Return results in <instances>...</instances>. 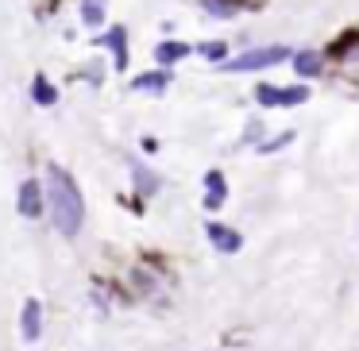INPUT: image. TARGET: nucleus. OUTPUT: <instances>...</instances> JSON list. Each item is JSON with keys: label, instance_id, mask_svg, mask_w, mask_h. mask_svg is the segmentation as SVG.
<instances>
[{"label": "nucleus", "instance_id": "obj_1", "mask_svg": "<svg viewBox=\"0 0 359 351\" xmlns=\"http://www.w3.org/2000/svg\"><path fill=\"white\" fill-rule=\"evenodd\" d=\"M47 209L55 216V228L62 235H78L81 220H86V201H81L74 178L62 170V166H50L47 170Z\"/></svg>", "mask_w": 359, "mask_h": 351}, {"label": "nucleus", "instance_id": "obj_2", "mask_svg": "<svg viewBox=\"0 0 359 351\" xmlns=\"http://www.w3.org/2000/svg\"><path fill=\"white\" fill-rule=\"evenodd\" d=\"M290 50L286 47H263V50H248V55L232 58L228 62V70L232 74H248V70H266V66H278L282 58H286Z\"/></svg>", "mask_w": 359, "mask_h": 351}, {"label": "nucleus", "instance_id": "obj_3", "mask_svg": "<svg viewBox=\"0 0 359 351\" xmlns=\"http://www.w3.org/2000/svg\"><path fill=\"white\" fill-rule=\"evenodd\" d=\"M305 97H309V89H305V85H294V89L259 85V89H255V101L266 104V109H294V104H302Z\"/></svg>", "mask_w": 359, "mask_h": 351}, {"label": "nucleus", "instance_id": "obj_4", "mask_svg": "<svg viewBox=\"0 0 359 351\" xmlns=\"http://www.w3.org/2000/svg\"><path fill=\"white\" fill-rule=\"evenodd\" d=\"M43 309H39V301L35 297H27L24 301V317H20V332H24V340L32 343V340H39V332H43Z\"/></svg>", "mask_w": 359, "mask_h": 351}, {"label": "nucleus", "instance_id": "obj_5", "mask_svg": "<svg viewBox=\"0 0 359 351\" xmlns=\"http://www.w3.org/2000/svg\"><path fill=\"white\" fill-rule=\"evenodd\" d=\"M20 212H24V216H39V212H43L39 181H24V186H20Z\"/></svg>", "mask_w": 359, "mask_h": 351}, {"label": "nucleus", "instance_id": "obj_6", "mask_svg": "<svg viewBox=\"0 0 359 351\" xmlns=\"http://www.w3.org/2000/svg\"><path fill=\"white\" fill-rule=\"evenodd\" d=\"M209 240H212V247H220V251H240V235L236 232H228L224 224H209Z\"/></svg>", "mask_w": 359, "mask_h": 351}, {"label": "nucleus", "instance_id": "obj_7", "mask_svg": "<svg viewBox=\"0 0 359 351\" xmlns=\"http://www.w3.org/2000/svg\"><path fill=\"white\" fill-rule=\"evenodd\" d=\"M294 70L302 74V78H317V74H320L317 50H302V55H294Z\"/></svg>", "mask_w": 359, "mask_h": 351}, {"label": "nucleus", "instance_id": "obj_8", "mask_svg": "<svg viewBox=\"0 0 359 351\" xmlns=\"http://www.w3.org/2000/svg\"><path fill=\"white\" fill-rule=\"evenodd\" d=\"M205 181H209V197H205V205H209V209H220V205H224V193H228V189H224V178L212 170Z\"/></svg>", "mask_w": 359, "mask_h": 351}, {"label": "nucleus", "instance_id": "obj_9", "mask_svg": "<svg viewBox=\"0 0 359 351\" xmlns=\"http://www.w3.org/2000/svg\"><path fill=\"white\" fill-rule=\"evenodd\" d=\"M104 43L112 47V55H116V70H124L128 66V50H124V27H116V32L104 35Z\"/></svg>", "mask_w": 359, "mask_h": 351}, {"label": "nucleus", "instance_id": "obj_10", "mask_svg": "<svg viewBox=\"0 0 359 351\" xmlns=\"http://www.w3.org/2000/svg\"><path fill=\"white\" fill-rule=\"evenodd\" d=\"M104 4H109V0H81V20H86L89 27H97L104 20Z\"/></svg>", "mask_w": 359, "mask_h": 351}, {"label": "nucleus", "instance_id": "obj_11", "mask_svg": "<svg viewBox=\"0 0 359 351\" xmlns=\"http://www.w3.org/2000/svg\"><path fill=\"white\" fill-rule=\"evenodd\" d=\"M189 55V47L186 43H163V47L155 50V58L158 62H178V58H186Z\"/></svg>", "mask_w": 359, "mask_h": 351}, {"label": "nucleus", "instance_id": "obj_12", "mask_svg": "<svg viewBox=\"0 0 359 351\" xmlns=\"http://www.w3.org/2000/svg\"><path fill=\"white\" fill-rule=\"evenodd\" d=\"M166 81H170V74H147V78H135L132 89H166Z\"/></svg>", "mask_w": 359, "mask_h": 351}, {"label": "nucleus", "instance_id": "obj_13", "mask_svg": "<svg viewBox=\"0 0 359 351\" xmlns=\"http://www.w3.org/2000/svg\"><path fill=\"white\" fill-rule=\"evenodd\" d=\"M35 101H39V104H55V89H50L43 78L35 81Z\"/></svg>", "mask_w": 359, "mask_h": 351}, {"label": "nucleus", "instance_id": "obj_14", "mask_svg": "<svg viewBox=\"0 0 359 351\" xmlns=\"http://www.w3.org/2000/svg\"><path fill=\"white\" fill-rule=\"evenodd\" d=\"M201 55H209V58H220V55H224V47H220V43H212V47H205Z\"/></svg>", "mask_w": 359, "mask_h": 351}]
</instances>
